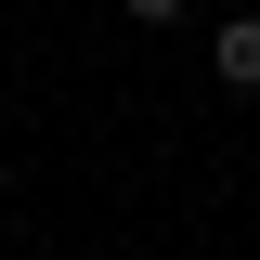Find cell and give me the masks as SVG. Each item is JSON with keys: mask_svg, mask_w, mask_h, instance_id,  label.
Returning <instances> with one entry per match:
<instances>
[{"mask_svg": "<svg viewBox=\"0 0 260 260\" xmlns=\"http://www.w3.org/2000/svg\"><path fill=\"white\" fill-rule=\"evenodd\" d=\"M208 65H221V91H260V13H221L208 26Z\"/></svg>", "mask_w": 260, "mask_h": 260, "instance_id": "1", "label": "cell"}, {"mask_svg": "<svg viewBox=\"0 0 260 260\" xmlns=\"http://www.w3.org/2000/svg\"><path fill=\"white\" fill-rule=\"evenodd\" d=\"M182 13H195V0H130V26H182Z\"/></svg>", "mask_w": 260, "mask_h": 260, "instance_id": "2", "label": "cell"}]
</instances>
